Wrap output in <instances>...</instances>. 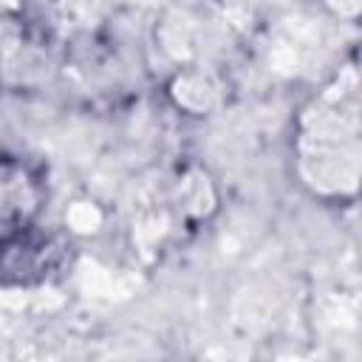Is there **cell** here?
Segmentation results:
<instances>
[{
    "mask_svg": "<svg viewBox=\"0 0 362 362\" xmlns=\"http://www.w3.org/2000/svg\"><path fill=\"white\" fill-rule=\"evenodd\" d=\"M42 181L28 164L0 158V243L34 226L42 209Z\"/></svg>",
    "mask_w": 362,
    "mask_h": 362,
    "instance_id": "6da1fadb",
    "label": "cell"
},
{
    "mask_svg": "<svg viewBox=\"0 0 362 362\" xmlns=\"http://www.w3.org/2000/svg\"><path fill=\"white\" fill-rule=\"evenodd\" d=\"M0 246H3L0 272L14 274L17 283H31V280L48 277V272H54L59 266L62 252H65V246H59L54 238L37 235L34 226L3 240Z\"/></svg>",
    "mask_w": 362,
    "mask_h": 362,
    "instance_id": "7a4b0ae2",
    "label": "cell"
}]
</instances>
